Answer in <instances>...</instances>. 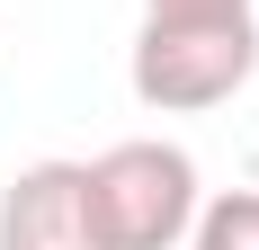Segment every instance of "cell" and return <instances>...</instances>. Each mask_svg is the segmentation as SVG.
<instances>
[{
	"mask_svg": "<svg viewBox=\"0 0 259 250\" xmlns=\"http://www.w3.org/2000/svg\"><path fill=\"white\" fill-rule=\"evenodd\" d=\"M80 197H90V250H179L197 224V161L161 134L107 143L99 161H80Z\"/></svg>",
	"mask_w": 259,
	"mask_h": 250,
	"instance_id": "obj_1",
	"label": "cell"
},
{
	"mask_svg": "<svg viewBox=\"0 0 259 250\" xmlns=\"http://www.w3.org/2000/svg\"><path fill=\"white\" fill-rule=\"evenodd\" d=\"M259 72V18H143L134 36V99L161 116H206Z\"/></svg>",
	"mask_w": 259,
	"mask_h": 250,
	"instance_id": "obj_2",
	"label": "cell"
},
{
	"mask_svg": "<svg viewBox=\"0 0 259 250\" xmlns=\"http://www.w3.org/2000/svg\"><path fill=\"white\" fill-rule=\"evenodd\" d=\"M0 250H90L80 161H27L0 188Z\"/></svg>",
	"mask_w": 259,
	"mask_h": 250,
	"instance_id": "obj_3",
	"label": "cell"
},
{
	"mask_svg": "<svg viewBox=\"0 0 259 250\" xmlns=\"http://www.w3.org/2000/svg\"><path fill=\"white\" fill-rule=\"evenodd\" d=\"M188 250H259V188H224V197L197 205Z\"/></svg>",
	"mask_w": 259,
	"mask_h": 250,
	"instance_id": "obj_4",
	"label": "cell"
},
{
	"mask_svg": "<svg viewBox=\"0 0 259 250\" xmlns=\"http://www.w3.org/2000/svg\"><path fill=\"white\" fill-rule=\"evenodd\" d=\"M143 18H250V0H143Z\"/></svg>",
	"mask_w": 259,
	"mask_h": 250,
	"instance_id": "obj_5",
	"label": "cell"
}]
</instances>
